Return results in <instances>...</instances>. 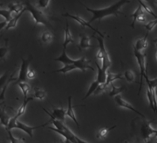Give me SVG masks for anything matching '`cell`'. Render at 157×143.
I'll return each instance as SVG.
<instances>
[{"instance_id":"f1b7e54d","label":"cell","mask_w":157,"mask_h":143,"mask_svg":"<svg viewBox=\"0 0 157 143\" xmlns=\"http://www.w3.org/2000/svg\"><path fill=\"white\" fill-rule=\"evenodd\" d=\"M74 69H77V67L73 65H67V66H64L62 68L59 69V70H56V71L52 72L53 73H57V72H60V73H63V74H67L69 72L73 71Z\"/></svg>"},{"instance_id":"ac0fdd59","label":"cell","mask_w":157,"mask_h":143,"mask_svg":"<svg viewBox=\"0 0 157 143\" xmlns=\"http://www.w3.org/2000/svg\"><path fill=\"white\" fill-rule=\"evenodd\" d=\"M70 43H74V40H73V36L71 34V32H70L69 25H68V23H67L66 29H65V39H64V43H63V47L67 48L68 44H70Z\"/></svg>"},{"instance_id":"d4e9b609","label":"cell","mask_w":157,"mask_h":143,"mask_svg":"<svg viewBox=\"0 0 157 143\" xmlns=\"http://www.w3.org/2000/svg\"><path fill=\"white\" fill-rule=\"evenodd\" d=\"M111 87H112V90L111 92L109 93V96L110 97H115L117 95H120V94H121L122 92H124V90L126 89L125 87H115L114 84L112 83L111 84Z\"/></svg>"},{"instance_id":"f907efd6","label":"cell","mask_w":157,"mask_h":143,"mask_svg":"<svg viewBox=\"0 0 157 143\" xmlns=\"http://www.w3.org/2000/svg\"><path fill=\"white\" fill-rule=\"evenodd\" d=\"M155 3H156V4H157V1H156V2H155Z\"/></svg>"},{"instance_id":"b9f144b4","label":"cell","mask_w":157,"mask_h":143,"mask_svg":"<svg viewBox=\"0 0 157 143\" xmlns=\"http://www.w3.org/2000/svg\"><path fill=\"white\" fill-rule=\"evenodd\" d=\"M145 143H154L153 142V141H152V137L150 138V139H148L147 141H145Z\"/></svg>"},{"instance_id":"5b68a950","label":"cell","mask_w":157,"mask_h":143,"mask_svg":"<svg viewBox=\"0 0 157 143\" xmlns=\"http://www.w3.org/2000/svg\"><path fill=\"white\" fill-rule=\"evenodd\" d=\"M50 122L51 121H48L47 123H45V124L40 125V126H37V127H30V126H27V125H25V124H24L22 122L17 121V117L14 116V117L11 118L10 122H9V125H8V127H6V130H11V129H13V128L20 129V130H22V131H24L25 133H26L30 137L33 138V132L35 129L39 128V127H45V126H47V124L50 123Z\"/></svg>"},{"instance_id":"f5cc1de1","label":"cell","mask_w":157,"mask_h":143,"mask_svg":"<svg viewBox=\"0 0 157 143\" xmlns=\"http://www.w3.org/2000/svg\"><path fill=\"white\" fill-rule=\"evenodd\" d=\"M156 143H157V141H156Z\"/></svg>"},{"instance_id":"4dcf8cb0","label":"cell","mask_w":157,"mask_h":143,"mask_svg":"<svg viewBox=\"0 0 157 143\" xmlns=\"http://www.w3.org/2000/svg\"><path fill=\"white\" fill-rule=\"evenodd\" d=\"M45 95H46V94H45V92L44 90H42V89H40V88L39 87L34 88V98L39 99H43L45 97Z\"/></svg>"},{"instance_id":"f6af8a7d","label":"cell","mask_w":157,"mask_h":143,"mask_svg":"<svg viewBox=\"0 0 157 143\" xmlns=\"http://www.w3.org/2000/svg\"><path fill=\"white\" fill-rule=\"evenodd\" d=\"M155 59H156V63H157V49H156V52H155Z\"/></svg>"},{"instance_id":"9a60e30c","label":"cell","mask_w":157,"mask_h":143,"mask_svg":"<svg viewBox=\"0 0 157 143\" xmlns=\"http://www.w3.org/2000/svg\"><path fill=\"white\" fill-rule=\"evenodd\" d=\"M147 36H148V34H146L145 37L137 39L135 41V45H134V50L143 52V51L146 50L147 47Z\"/></svg>"},{"instance_id":"bcb514c9","label":"cell","mask_w":157,"mask_h":143,"mask_svg":"<svg viewBox=\"0 0 157 143\" xmlns=\"http://www.w3.org/2000/svg\"><path fill=\"white\" fill-rule=\"evenodd\" d=\"M5 104V102H3V103H0V106H2V105Z\"/></svg>"},{"instance_id":"5bb4252c","label":"cell","mask_w":157,"mask_h":143,"mask_svg":"<svg viewBox=\"0 0 157 143\" xmlns=\"http://www.w3.org/2000/svg\"><path fill=\"white\" fill-rule=\"evenodd\" d=\"M80 40L78 43V48L79 51H82L84 49H88V48H94V46L91 44L90 38L88 36L85 35V34H80Z\"/></svg>"},{"instance_id":"f35d334b","label":"cell","mask_w":157,"mask_h":143,"mask_svg":"<svg viewBox=\"0 0 157 143\" xmlns=\"http://www.w3.org/2000/svg\"><path fill=\"white\" fill-rule=\"evenodd\" d=\"M106 89H107V86H106L105 84H101V85L98 87V88L96 89L94 94L96 95V94H101L102 92H105V91H106Z\"/></svg>"},{"instance_id":"7bdbcfd3","label":"cell","mask_w":157,"mask_h":143,"mask_svg":"<svg viewBox=\"0 0 157 143\" xmlns=\"http://www.w3.org/2000/svg\"><path fill=\"white\" fill-rule=\"evenodd\" d=\"M154 43L155 44V46H156V49H157V39H154Z\"/></svg>"},{"instance_id":"44dd1931","label":"cell","mask_w":157,"mask_h":143,"mask_svg":"<svg viewBox=\"0 0 157 143\" xmlns=\"http://www.w3.org/2000/svg\"><path fill=\"white\" fill-rule=\"evenodd\" d=\"M33 97H27V98H25V99H24V102L21 105V106L18 108V110L17 111V114H16V117H17V119L20 117V116H22L25 113V111H26V106L28 104L29 102L31 101V100H33Z\"/></svg>"},{"instance_id":"3957f363","label":"cell","mask_w":157,"mask_h":143,"mask_svg":"<svg viewBox=\"0 0 157 143\" xmlns=\"http://www.w3.org/2000/svg\"><path fill=\"white\" fill-rule=\"evenodd\" d=\"M50 121L54 125V127H49L48 128H49L50 130H52L53 132H56L58 133L59 134H60L61 136H63V137L65 138V140H68V141H70L72 143H89L85 141H82V140L79 139L77 135H75V133H73L68 128V127H67V126L65 125L64 122L57 121L55 119H51Z\"/></svg>"},{"instance_id":"cb8c5ba5","label":"cell","mask_w":157,"mask_h":143,"mask_svg":"<svg viewBox=\"0 0 157 143\" xmlns=\"http://www.w3.org/2000/svg\"><path fill=\"white\" fill-rule=\"evenodd\" d=\"M17 85H18V87H20L21 91H22L23 95H24V99L27 98L29 93L31 92V87H30V85L27 82L17 83Z\"/></svg>"},{"instance_id":"30bf717a","label":"cell","mask_w":157,"mask_h":143,"mask_svg":"<svg viewBox=\"0 0 157 143\" xmlns=\"http://www.w3.org/2000/svg\"><path fill=\"white\" fill-rule=\"evenodd\" d=\"M43 110L46 113V114L50 116L51 119H55L57 121H62L64 122L66 116H67V111L65 110L63 107H59V108H53L52 112L50 113L49 111H47L45 108H42Z\"/></svg>"},{"instance_id":"d6986e66","label":"cell","mask_w":157,"mask_h":143,"mask_svg":"<svg viewBox=\"0 0 157 143\" xmlns=\"http://www.w3.org/2000/svg\"><path fill=\"white\" fill-rule=\"evenodd\" d=\"M117 79H124V76L122 74H121V73H112V72H107V82H106V86H108L109 84L111 85L114 80H117Z\"/></svg>"},{"instance_id":"c3c4849f","label":"cell","mask_w":157,"mask_h":143,"mask_svg":"<svg viewBox=\"0 0 157 143\" xmlns=\"http://www.w3.org/2000/svg\"><path fill=\"white\" fill-rule=\"evenodd\" d=\"M156 97H157V90H156ZM156 114H157V107H156Z\"/></svg>"},{"instance_id":"603a6c76","label":"cell","mask_w":157,"mask_h":143,"mask_svg":"<svg viewBox=\"0 0 157 143\" xmlns=\"http://www.w3.org/2000/svg\"><path fill=\"white\" fill-rule=\"evenodd\" d=\"M145 79H146L147 85V88L152 91V92H156L157 88V78L154 79H149L147 77V74L145 75Z\"/></svg>"},{"instance_id":"1f68e13d","label":"cell","mask_w":157,"mask_h":143,"mask_svg":"<svg viewBox=\"0 0 157 143\" xmlns=\"http://www.w3.org/2000/svg\"><path fill=\"white\" fill-rule=\"evenodd\" d=\"M123 76L124 79L127 81H128V82H134L135 81V73H134V72L132 71V70H127L124 72Z\"/></svg>"},{"instance_id":"e0dca14e","label":"cell","mask_w":157,"mask_h":143,"mask_svg":"<svg viewBox=\"0 0 157 143\" xmlns=\"http://www.w3.org/2000/svg\"><path fill=\"white\" fill-rule=\"evenodd\" d=\"M96 66L98 69V74H97V81L100 84H106L107 82V72L102 69V67L100 66V65L96 62Z\"/></svg>"},{"instance_id":"f546056e","label":"cell","mask_w":157,"mask_h":143,"mask_svg":"<svg viewBox=\"0 0 157 143\" xmlns=\"http://www.w3.org/2000/svg\"><path fill=\"white\" fill-rule=\"evenodd\" d=\"M11 13H12V12H11L9 9H8V10H6V9H0V15L5 18L6 21H7V22H10L11 19L13 18Z\"/></svg>"},{"instance_id":"74e56055","label":"cell","mask_w":157,"mask_h":143,"mask_svg":"<svg viewBox=\"0 0 157 143\" xmlns=\"http://www.w3.org/2000/svg\"><path fill=\"white\" fill-rule=\"evenodd\" d=\"M50 1L48 0H41V1H38L37 2V6L39 8H42V9H46L47 6H49Z\"/></svg>"},{"instance_id":"9c48e42d","label":"cell","mask_w":157,"mask_h":143,"mask_svg":"<svg viewBox=\"0 0 157 143\" xmlns=\"http://www.w3.org/2000/svg\"><path fill=\"white\" fill-rule=\"evenodd\" d=\"M63 16L64 17H70V18H73L74 19L76 22H78L80 25H82V26H84V27H89L92 31H94L96 34H99V36L101 37V38H105V36L101 33V32H99L97 29H94V27H93L91 25L89 24V22H86L85 19H83L81 17L77 16V15H72V14H69V13H65V14H63Z\"/></svg>"},{"instance_id":"d590c367","label":"cell","mask_w":157,"mask_h":143,"mask_svg":"<svg viewBox=\"0 0 157 143\" xmlns=\"http://www.w3.org/2000/svg\"><path fill=\"white\" fill-rule=\"evenodd\" d=\"M6 44L3 47H0V60H3L8 52V39L5 40Z\"/></svg>"},{"instance_id":"52a82bcc","label":"cell","mask_w":157,"mask_h":143,"mask_svg":"<svg viewBox=\"0 0 157 143\" xmlns=\"http://www.w3.org/2000/svg\"><path fill=\"white\" fill-rule=\"evenodd\" d=\"M134 54H135V59L137 60L138 66L140 67V88H139V94H140L141 87H142V84H143V79L145 77L147 73V66H146V54L144 52H138L136 50H134Z\"/></svg>"},{"instance_id":"4316f807","label":"cell","mask_w":157,"mask_h":143,"mask_svg":"<svg viewBox=\"0 0 157 143\" xmlns=\"http://www.w3.org/2000/svg\"><path fill=\"white\" fill-rule=\"evenodd\" d=\"M100 85H101V84L98 82L97 80H95V81H94V82L92 83V84H91V86H90L89 89H88V91H87V93H86V94L85 95L84 98L82 99V100H84V99H87V98L89 97L91 94H94V93H95V91H96V89L98 88V87H99Z\"/></svg>"},{"instance_id":"816d5d0a","label":"cell","mask_w":157,"mask_h":143,"mask_svg":"<svg viewBox=\"0 0 157 143\" xmlns=\"http://www.w3.org/2000/svg\"><path fill=\"white\" fill-rule=\"evenodd\" d=\"M61 143H64V142H61Z\"/></svg>"},{"instance_id":"277c9868","label":"cell","mask_w":157,"mask_h":143,"mask_svg":"<svg viewBox=\"0 0 157 143\" xmlns=\"http://www.w3.org/2000/svg\"><path fill=\"white\" fill-rule=\"evenodd\" d=\"M24 11H28V12L31 13V15H32L33 18L35 25L40 24V25H43L47 26V27L53 28L52 25L50 24V22L48 21V19H47V17L45 15V13L42 11L39 10L38 8H36L35 6H33L30 2H26L25 4Z\"/></svg>"},{"instance_id":"7402d4cb","label":"cell","mask_w":157,"mask_h":143,"mask_svg":"<svg viewBox=\"0 0 157 143\" xmlns=\"http://www.w3.org/2000/svg\"><path fill=\"white\" fill-rule=\"evenodd\" d=\"M8 8L9 10L11 11V12H15L16 15L21 13L23 11H24V8L25 6H23L22 4H18V3H11L8 6Z\"/></svg>"},{"instance_id":"7a4b0ae2","label":"cell","mask_w":157,"mask_h":143,"mask_svg":"<svg viewBox=\"0 0 157 143\" xmlns=\"http://www.w3.org/2000/svg\"><path fill=\"white\" fill-rule=\"evenodd\" d=\"M55 61H59L61 62L62 64H64V66H67V65H73L77 67V69H80L82 72H86V70L90 69L92 71H94V68L90 65L91 61L88 60L86 57L80 58L78 60H72L71 58H69L68 55L67 54V48L63 47L62 52L60 55L59 56L58 58H56Z\"/></svg>"},{"instance_id":"4fadbf2b","label":"cell","mask_w":157,"mask_h":143,"mask_svg":"<svg viewBox=\"0 0 157 143\" xmlns=\"http://www.w3.org/2000/svg\"><path fill=\"white\" fill-rule=\"evenodd\" d=\"M131 17L134 18L133 23H132V25H131V27L132 28H135V23L137 22V21H139V22H144V21H146L145 12H144L142 7L140 6H139V7H137V9H136L135 12L131 15Z\"/></svg>"},{"instance_id":"2e32d148","label":"cell","mask_w":157,"mask_h":143,"mask_svg":"<svg viewBox=\"0 0 157 143\" xmlns=\"http://www.w3.org/2000/svg\"><path fill=\"white\" fill-rule=\"evenodd\" d=\"M67 116L71 118L73 121V122H75V124L77 125V127L79 128V124H78V121L76 119V116H75V113L73 110V106L72 105V96H69L68 97V107L67 110Z\"/></svg>"},{"instance_id":"60d3db41","label":"cell","mask_w":157,"mask_h":143,"mask_svg":"<svg viewBox=\"0 0 157 143\" xmlns=\"http://www.w3.org/2000/svg\"><path fill=\"white\" fill-rule=\"evenodd\" d=\"M7 24H8V22L6 21V20H5V21H3V22H0V31H1V30H3V29L5 30V28L6 27Z\"/></svg>"},{"instance_id":"ab89813d","label":"cell","mask_w":157,"mask_h":143,"mask_svg":"<svg viewBox=\"0 0 157 143\" xmlns=\"http://www.w3.org/2000/svg\"><path fill=\"white\" fill-rule=\"evenodd\" d=\"M34 78H35V72H34V71L29 69L28 73H27V79H34Z\"/></svg>"},{"instance_id":"7dc6e473","label":"cell","mask_w":157,"mask_h":143,"mask_svg":"<svg viewBox=\"0 0 157 143\" xmlns=\"http://www.w3.org/2000/svg\"><path fill=\"white\" fill-rule=\"evenodd\" d=\"M3 5H4L3 3H0V6H3Z\"/></svg>"},{"instance_id":"d6a6232c","label":"cell","mask_w":157,"mask_h":143,"mask_svg":"<svg viewBox=\"0 0 157 143\" xmlns=\"http://www.w3.org/2000/svg\"><path fill=\"white\" fill-rule=\"evenodd\" d=\"M139 4H140V6L142 7V9L144 10V11H146V12H147L148 14H150V15H152V16L154 17H155V18H157V15L153 11V10H152L151 8L149 7L148 6H147L145 3H143L142 1H139Z\"/></svg>"},{"instance_id":"8fae6325","label":"cell","mask_w":157,"mask_h":143,"mask_svg":"<svg viewBox=\"0 0 157 143\" xmlns=\"http://www.w3.org/2000/svg\"><path fill=\"white\" fill-rule=\"evenodd\" d=\"M114 101L116 102V104H117L119 106L124 107V108H127V109H128V110H131L132 112L137 114L138 115H140V117H142L143 119H146V118H145V115H143V114H142L141 113H140L139 111L136 110L135 107H133V106L131 104H129L128 101H126V100L122 98L121 95H117V96H115V97H114Z\"/></svg>"},{"instance_id":"ee69618b","label":"cell","mask_w":157,"mask_h":143,"mask_svg":"<svg viewBox=\"0 0 157 143\" xmlns=\"http://www.w3.org/2000/svg\"><path fill=\"white\" fill-rule=\"evenodd\" d=\"M64 143H72L70 141H68V140H65V141H64Z\"/></svg>"},{"instance_id":"e575fe53","label":"cell","mask_w":157,"mask_h":143,"mask_svg":"<svg viewBox=\"0 0 157 143\" xmlns=\"http://www.w3.org/2000/svg\"><path fill=\"white\" fill-rule=\"evenodd\" d=\"M6 131L8 133V137H9L11 143H25L23 139H17V138L14 137L11 130H6Z\"/></svg>"},{"instance_id":"83f0119b","label":"cell","mask_w":157,"mask_h":143,"mask_svg":"<svg viewBox=\"0 0 157 143\" xmlns=\"http://www.w3.org/2000/svg\"><path fill=\"white\" fill-rule=\"evenodd\" d=\"M41 41L44 44H49L51 41L52 40V34L49 32V31H45L41 35Z\"/></svg>"},{"instance_id":"8d00e7d4","label":"cell","mask_w":157,"mask_h":143,"mask_svg":"<svg viewBox=\"0 0 157 143\" xmlns=\"http://www.w3.org/2000/svg\"><path fill=\"white\" fill-rule=\"evenodd\" d=\"M8 79H9V78H8V72H4L3 75L0 77V88L3 89V87L6 85Z\"/></svg>"},{"instance_id":"ba28073f","label":"cell","mask_w":157,"mask_h":143,"mask_svg":"<svg viewBox=\"0 0 157 143\" xmlns=\"http://www.w3.org/2000/svg\"><path fill=\"white\" fill-rule=\"evenodd\" d=\"M22 60V64L20 66V71H19V74L17 76V82H26L27 79V73L29 71V64H30V60H25L24 58H21Z\"/></svg>"},{"instance_id":"836d02e7","label":"cell","mask_w":157,"mask_h":143,"mask_svg":"<svg viewBox=\"0 0 157 143\" xmlns=\"http://www.w3.org/2000/svg\"><path fill=\"white\" fill-rule=\"evenodd\" d=\"M157 25V18H155V20H152L150 22H148L147 24H146L144 25V28L146 29L147 31V34L150 33L151 31H153V29Z\"/></svg>"},{"instance_id":"681fc988","label":"cell","mask_w":157,"mask_h":143,"mask_svg":"<svg viewBox=\"0 0 157 143\" xmlns=\"http://www.w3.org/2000/svg\"><path fill=\"white\" fill-rule=\"evenodd\" d=\"M125 143H130V142H125Z\"/></svg>"},{"instance_id":"6da1fadb","label":"cell","mask_w":157,"mask_h":143,"mask_svg":"<svg viewBox=\"0 0 157 143\" xmlns=\"http://www.w3.org/2000/svg\"><path fill=\"white\" fill-rule=\"evenodd\" d=\"M130 1H118L116 3L113 4L112 6L103 8V9H92L84 5L83 3L79 2V4L82 6H84L86 10L87 11L91 12L93 14L92 18L90 19L89 24L94 22L96 20H101L102 18L106 17L108 16H115L118 17L119 15H123V13L121 12V7L126 5V4H129Z\"/></svg>"},{"instance_id":"484cf974","label":"cell","mask_w":157,"mask_h":143,"mask_svg":"<svg viewBox=\"0 0 157 143\" xmlns=\"http://www.w3.org/2000/svg\"><path fill=\"white\" fill-rule=\"evenodd\" d=\"M115 127H116V126H113L112 127H102V128H101V129L98 131V133H97V138L100 139V140L105 139L106 136L107 135L108 132L111 131L113 128H115Z\"/></svg>"},{"instance_id":"7c38bea8","label":"cell","mask_w":157,"mask_h":143,"mask_svg":"<svg viewBox=\"0 0 157 143\" xmlns=\"http://www.w3.org/2000/svg\"><path fill=\"white\" fill-rule=\"evenodd\" d=\"M140 131H141V135H142L143 139L145 140V141H147L148 139H150L152 137V135H154L153 134L154 128L151 127V121H147L145 119L144 122L142 123L141 130Z\"/></svg>"},{"instance_id":"ffe728a7","label":"cell","mask_w":157,"mask_h":143,"mask_svg":"<svg viewBox=\"0 0 157 143\" xmlns=\"http://www.w3.org/2000/svg\"><path fill=\"white\" fill-rule=\"evenodd\" d=\"M6 106H5L4 108L0 110V124H2L3 126H5L6 128V127H8V125H9V122H10L11 118L6 114Z\"/></svg>"},{"instance_id":"8992f818","label":"cell","mask_w":157,"mask_h":143,"mask_svg":"<svg viewBox=\"0 0 157 143\" xmlns=\"http://www.w3.org/2000/svg\"><path fill=\"white\" fill-rule=\"evenodd\" d=\"M99 42V46H100V50L97 53V59L101 60L102 61V69L107 72L109 69V67L111 66V60H110V56L107 52V50L105 48V44H104V39L101 38L100 36H94Z\"/></svg>"}]
</instances>
